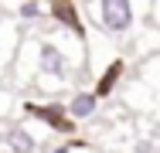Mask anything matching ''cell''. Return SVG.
Segmentation results:
<instances>
[{"label": "cell", "mask_w": 160, "mask_h": 153, "mask_svg": "<svg viewBox=\"0 0 160 153\" xmlns=\"http://www.w3.org/2000/svg\"><path fill=\"white\" fill-rule=\"evenodd\" d=\"M96 24L102 34L126 37L140 24V0H96Z\"/></svg>", "instance_id": "cell-1"}, {"label": "cell", "mask_w": 160, "mask_h": 153, "mask_svg": "<svg viewBox=\"0 0 160 153\" xmlns=\"http://www.w3.org/2000/svg\"><path fill=\"white\" fill-rule=\"evenodd\" d=\"M34 72L44 82H68L75 72V61L55 37H38L34 41Z\"/></svg>", "instance_id": "cell-2"}, {"label": "cell", "mask_w": 160, "mask_h": 153, "mask_svg": "<svg viewBox=\"0 0 160 153\" xmlns=\"http://www.w3.org/2000/svg\"><path fill=\"white\" fill-rule=\"evenodd\" d=\"M24 112H28L31 119L51 126L55 133H65V136H68V133H75V126H78V122L68 116V109L58 106V102H51V106H48V102H24Z\"/></svg>", "instance_id": "cell-3"}, {"label": "cell", "mask_w": 160, "mask_h": 153, "mask_svg": "<svg viewBox=\"0 0 160 153\" xmlns=\"http://www.w3.org/2000/svg\"><path fill=\"white\" fill-rule=\"evenodd\" d=\"M0 143H3V150H7V153H41L38 140H34V133L24 126V122L7 126L3 136H0Z\"/></svg>", "instance_id": "cell-4"}, {"label": "cell", "mask_w": 160, "mask_h": 153, "mask_svg": "<svg viewBox=\"0 0 160 153\" xmlns=\"http://www.w3.org/2000/svg\"><path fill=\"white\" fill-rule=\"evenodd\" d=\"M68 116L75 122H89V119H96V112H99V95L96 92H72V99H68Z\"/></svg>", "instance_id": "cell-5"}, {"label": "cell", "mask_w": 160, "mask_h": 153, "mask_svg": "<svg viewBox=\"0 0 160 153\" xmlns=\"http://www.w3.org/2000/svg\"><path fill=\"white\" fill-rule=\"evenodd\" d=\"M51 17L72 31V37H75V41H82V37H85V24H82V17H78V10H75V3H72V0H51Z\"/></svg>", "instance_id": "cell-6"}, {"label": "cell", "mask_w": 160, "mask_h": 153, "mask_svg": "<svg viewBox=\"0 0 160 153\" xmlns=\"http://www.w3.org/2000/svg\"><path fill=\"white\" fill-rule=\"evenodd\" d=\"M123 68H126V65H123L119 58H116V61H109V65H106V72L99 75L96 89H92V92L99 95V99H106V95H112V92H116V82L123 78Z\"/></svg>", "instance_id": "cell-7"}, {"label": "cell", "mask_w": 160, "mask_h": 153, "mask_svg": "<svg viewBox=\"0 0 160 153\" xmlns=\"http://www.w3.org/2000/svg\"><path fill=\"white\" fill-rule=\"evenodd\" d=\"M44 17V3L41 0H21L17 3V21L21 24H34V21H41Z\"/></svg>", "instance_id": "cell-8"}, {"label": "cell", "mask_w": 160, "mask_h": 153, "mask_svg": "<svg viewBox=\"0 0 160 153\" xmlns=\"http://www.w3.org/2000/svg\"><path fill=\"white\" fill-rule=\"evenodd\" d=\"M78 146H85V143H75V140H68V143H51V146H44L41 153H75Z\"/></svg>", "instance_id": "cell-9"}, {"label": "cell", "mask_w": 160, "mask_h": 153, "mask_svg": "<svg viewBox=\"0 0 160 153\" xmlns=\"http://www.w3.org/2000/svg\"><path fill=\"white\" fill-rule=\"evenodd\" d=\"M10 109H14V95L0 89V119H7V112H10Z\"/></svg>", "instance_id": "cell-10"}]
</instances>
